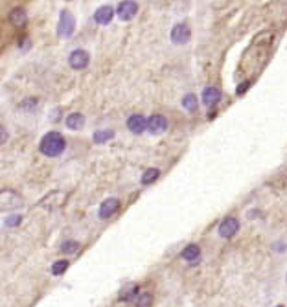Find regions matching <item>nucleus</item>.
I'll use <instances>...</instances> for the list:
<instances>
[{
	"label": "nucleus",
	"mask_w": 287,
	"mask_h": 307,
	"mask_svg": "<svg viewBox=\"0 0 287 307\" xmlns=\"http://www.w3.org/2000/svg\"><path fill=\"white\" fill-rule=\"evenodd\" d=\"M67 147V142L63 138L61 133H48L44 134L43 140H41V144H39V149L43 155L46 157H59L63 151Z\"/></svg>",
	"instance_id": "obj_1"
},
{
	"label": "nucleus",
	"mask_w": 287,
	"mask_h": 307,
	"mask_svg": "<svg viewBox=\"0 0 287 307\" xmlns=\"http://www.w3.org/2000/svg\"><path fill=\"white\" fill-rule=\"evenodd\" d=\"M136 13H138V4H136L135 0H125V2H120L116 7V15L122 18L123 22H129V20H133L136 17Z\"/></svg>",
	"instance_id": "obj_2"
},
{
	"label": "nucleus",
	"mask_w": 287,
	"mask_h": 307,
	"mask_svg": "<svg viewBox=\"0 0 287 307\" xmlns=\"http://www.w3.org/2000/svg\"><path fill=\"white\" fill-rule=\"evenodd\" d=\"M76 26V20H74V17L70 15V13L67 11V9H63L61 15H59V24H57V33L61 37H72L74 33V28Z\"/></svg>",
	"instance_id": "obj_3"
},
{
	"label": "nucleus",
	"mask_w": 287,
	"mask_h": 307,
	"mask_svg": "<svg viewBox=\"0 0 287 307\" xmlns=\"http://www.w3.org/2000/svg\"><path fill=\"white\" fill-rule=\"evenodd\" d=\"M170 37H171V42H175V44H184V42H188V39L191 37V30H190L188 24L179 22V24L173 26Z\"/></svg>",
	"instance_id": "obj_4"
},
{
	"label": "nucleus",
	"mask_w": 287,
	"mask_h": 307,
	"mask_svg": "<svg viewBox=\"0 0 287 307\" xmlns=\"http://www.w3.org/2000/svg\"><path fill=\"white\" fill-rule=\"evenodd\" d=\"M89 61H91V57H89V54H87L85 50H74L68 55V65L74 70H83L89 65Z\"/></svg>",
	"instance_id": "obj_5"
},
{
	"label": "nucleus",
	"mask_w": 287,
	"mask_h": 307,
	"mask_svg": "<svg viewBox=\"0 0 287 307\" xmlns=\"http://www.w3.org/2000/svg\"><path fill=\"white\" fill-rule=\"evenodd\" d=\"M238 230H239V221L236 217H226L225 221L219 224V235L221 237H225V239L232 237Z\"/></svg>",
	"instance_id": "obj_6"
},
{
	"label": "nucleus",
	"mask_w": 287,
	"mask_h": 307,
	"mask_svg": "<svg viewBox=\"0 0 287 307\" xmlns=\"http://www.w3.org/2000/svg\"><path fill=\"white\" fill-rule=\"evenodd\" d=\"M147 129L151 134H162L168 129V120L162 114H153L147 120Z\"/></svg>",
	"instance_id": "obj_7"
},
{
	"label": "nucleus",
	"mask_w": 287,
	"mask_h": 307,
	"mask_svg": "<svg viewBox=\"0 0 287 307\" xmlns=\"http://www.w3.org/2000/svg\"><path fill=\"white\" fill-rule=\"evenodd\" d=\"M120 210V201L110 197V199H105L99 206V219H109L110 215H114L116 211Z\"/></svg>",
	"instance_id": "obj_8"
},
{
	"label": "nucleus",
	"mask_w": 287,
	"mask_h": 307,
	"mask_svg": "<svg viewBox=\"0 0 287 307\" xmlns=\"http://www.w3.org/2000/svg\"><path fill=\"white\" fill-rule=\"evenodd\" d=\"M221 96H223V94H221V91L217 87H206L204 92H202V103H204L208 108H212L219 103Z\"/></svg>",
	"instance_id": "obj_9"
},
{
	"label": "nucleus",
	"mask_w": 287,
	"mask_h": 307,
	"mask_svg": "<svg viewBox=\"0 0 287 307\" xmlns=\"http://www.w3.org/2000/svg\"><path fill=\"white\" fill-rule=\"evenodd\" d=\"M127 127L133 134H142L147 129V120L142 114H133L127 120Z\"/></svg>",
	"instance_id": "obj_10"
},
{
	"label": "nucleus",
	"mask_w": 287,
	"mask_h": 307,
	"mask_svg": "<svg viewBox=\"0 0 287 307\" xmlns=\"http://www.w3.org/2000/svg\"><path fill=\"white\" fill-rule=\"evenodd\" d=\"M114 18V9L109 6H103L99 7V9H96V13H94V20L98 22V24H110V20Z\"/></svg>",
	"instance_id": "obj_11"
},
{
	"label": "nucleus",
	"mask_w": 287,
	"mask_h": 307,
	"mask_svg": "<svg viewBox=\"0 0 287 307\" xmlns=\"http://www.w3.org/2000/svg\"><path fill=\"white\" fill-rule=\"evenodd\" d=\"M9 20H11L13 26H17V28H24L26 22H28V15L22 7H15L11 13H9Z\"/></svg>",
	"instance_id": "obj_12"
},
{
	"label": "nucleus",
	"mask_w": 287,
	"mask_h": 307,
	"mask_svg": "<svg viewBox=\"0 0 287 307\" xmlns=\"http://www.w3.org/2000/svg\"><path fill=\"white\" fill-rule=\"evenodd\" d=\"M83 125H85V116L80 112H74L67 118V127L72 131H80V129H83Z\"/></svg>",
	"instance_id": "obj_13"
},
{
	"label": "nucleus",
	"mask_w": 287,
	"mask_h": 307,
	"mask_svg": "<svg viewBox=\"0 0 287 307\" xmlns=\"http://www.w3.org/2000/svg\"><path fill=\"white\" fill-rule=\"evenodd\" d=\"M181 256H183V259H186V261H195V259H199V256H201V248H199V245L191 243L188 247H184Z\"/></svg>",
	"instance_id": "obj_14"
},
{
	"label": "nucleus",
	"mask_w": 287,
	"mask_h": 307,
	"mask_svg": "<svg viewBox=\"0 0 287 307\" xmlns=\"http://www.w3.org/2000/svg\"><path fill=\"white\" fill-rule=\"evenodd\" d=\"M112 138H114V131L112 129H99V131H96V133L92 134V140L96 144H105V142H109Z\"/></svg>",
	"instance_id": "obj_15"
},
{
	"label": "nucleus",
	"mask_w": 287,
	"mask_h": 307,
	"mask_svg": "<svg viewBox=\"0 0 287 307\" xmlns=\"http://www.w3.org/2000/svg\"><path fill=\"white\" fill-rule=\"evenodd\" d=\"M183 107L188 110V112H195L199 108V100H197L195 94H186L183 98Z\"/></svg>",
	"instance_id": "obj_16"
},
{
	"label": "nucleus",
	"mask_w": 287,
	"mask_h": 307,
	"mask_svg": "<svg viewBox=\"0 0 287 307\" xmlns=\"http://www.w3.org/2000/svg\"><path fill=\"white\" fill-rule=\"evenodd\" d=\"M159 177H160V169H157V168L146 169L144 175H142V184H153Z\"/></svg>",
	"instance_id": "obj_17"
},
{
	"label": "nucleus",
	"mask_w": 287,
	"mask_h": 307,
	"mask_svg": "<svg viewBox=\"0 0 287 307\" xmlns=\"http://www.w3.org/2000/svg\"><path fill=\"white\" fill-rule=\"evenodd\" d=\"M136 291H138V285H135V283H131L129 287H125V289L120 291V300L123 302H129V300H133L136 296Z\"/></svg>",
	"instance_id": "obj_18"
},
{
	"label": "nucleus",
	"mask_w": 287,
	"mask_h": 307,
	"mask_svg": "<svg viewBox=\"0 0 287 307\" xmlns=\"http://www.w3.org/2000/svg\"><path fill=\"white\" fill-rule=\"evenodd\" d=\"M68 265H70V261H67V259H59V261H55L54 265H52V274H54V276H61V274L67 272Z\"/></svg>",
	"instance_id": "obj_19"
},
{
	"label": "nucleus",
	"mask_w": 287,
	"mask_h": 307,
	"mask_svg": "<svg viewBox=\"0 0 287 307\" xmlns=\"http://www.w3.org/2000/svg\"><path fill=\"white\" fill-rule=\"evenodd\" d=\"M135 306L136 307H151L153 306V295L151 293H142V295H138Z\"/></svg>",
	"instance_id": "obj_20"
},
{
	"label": "nucleus",
	"mask_w": 287,
	"mask_h": 307,
	"mask_svg": "<svg viewBox=\"0 0 287 307\" xmlns=\"http://www.w3.org/2000/svg\"><path fill=\"white\" fill-rule=\"evenodd\" d=\"M80 250V243L78 241H65L61 245V252L65 254H76Z\"/></svg>",
	"instance_id": "obj_21"
},
{
	"label": "nucleus",
	"mask_w": 287,
	"mask_h": 307,
	"mask_svg": "<svg viewBox=\"0 0 287 307\" xmlns=\"http://www.w3.org/2000/svg\"><path fill=\"white\" fill-rule=\"evenodd\" d=\"M20 221H22V217H20V215H13V217H9V219H7V226H17Z\"/></svg>",
	"instance_id": "obj_22"
},
{
	"label": "nucleus",
	"mask_w": 287,
	"mask_h": 307,
	"mask_svg": "<svg viewBox=\"0 0 287 307\" xmlns=\"http://www.w3.org/2000/svg\"><path fill=\"white\" fill-rule=\"evenodd\" d=\"M245 89H249V81H247V83H241V87L238 89V94H243Z\"/></svg>",
	"instance_id": "obj_23"
},
{
	"label": "nucleus",
	"mask_w": 287,
	"mask_h": 307,
	"mask_svg": "<svg viewBox=\"0 0 287 307\" xmlns=\"http://www.w3.org/2000/svg\"><path fill=\"white\" fill-rule=\"evenodd\" d=\"M276 307H284V306H276Z\"/></svg>",
	"instance_id": "obj_24"
}]
</instances>
